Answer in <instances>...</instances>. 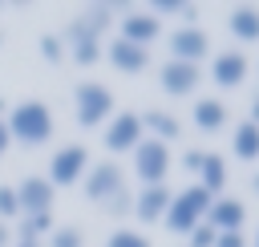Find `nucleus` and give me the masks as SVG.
<instances>
[{"label":"nucleus","mask_w":259,"mask_h":247,"mask_svg":"<svg viewBox=\"0 0 259 247\" xmlns=\"http://www.w3.org/2000/svg\"><path fill=\"white\" fill-rule=\"evenodd\" d=\"M247 121H255V126H259V93L251 97V117H247Z\"/></svg>","instance_id":"34"},{"label":"nucleus","mask_w":259,"mask_h":247,"mask_svg":"<svg viewBox=\"0 0 259 247\" xmlns=\"http://www.w3.org/2000/svg\"><path fill=\"white\" fill-rule=\"evenodd\" d=\"M105 211H109V215H117V219H121V215H130V211H134V194H130V186H125L121 194H113V198L105 202Z\"/></svg>","instance_id":"29"},{"label":"nucleus","mask_w":259,"mask_h":247,"mask_svg":"<svg viewBox=\"0 0 259 247\" xmlns=\"http://www.w3.org/2000/svg\"><path fill=\"white\" fill-rule=\"evenodd\" d=\"M227 32H231L235 40H243V45L259 40V8H251V4L231 8V16H227Z\"/></svg>","instance_id":"20"},{"label":"nucleus","mask_w":259,"mask_h":247,"mask_svg":"<svg viewBox=\"0 0 259 247\" xmlns=\"http://www.w3.org/2000/svg\"><path fill=\"white\" fill-rule=\"evenodd\" d=\"M0 40H4V32H0Z\"/></svg>","instance_id":"39"},{"label":"nucleus","mask_w":259,"mask_h":247,"mask_svg":"<svg viewBox=\"0 0 259 247\" xmlns=\"http://www.w3.org/2000/svg\"><path fill=\"white\" fill-rule=\"evenodd\" d=\"M4 150H8V130H4V117H0V158H4Z\"/></svg>","instance_id":"35"},{"label":"nucleus","mask_w":259,"mask_h":247,"mask_svg":"<svg viewBox=\"0 0 259 247\" xmlns=\"http://www.w3.org/2000/svg\"><path fill=\"white\" fill-rule=\"evenodd\" d=\"M134 174L142 178V186H162L166 174H170V146L154 142V138H142L134 146Z\"/></svg>","instance_id":"4"},{"label":"nucleus","mask_w":259,"mask_h":247,"mask_svg":"<svg viewBox=\"0 0 259 247\" xmlns=\"http://www.w3.org/2000/svg\"><path fill=\"white\" fill-rule=\"evenodd\" d=\"M243 219H247V207H243L239 198H231V194H219V198L210 202V211H206V227H210L214 235H223V231H243Z\"/></svg>","instance_id":"13"},{"label":"nucleus","mask_w":259,"mask_h":247,"mask_svg":"<svg viewBox=\"0 0 259 247\" xmlns=\"http://www.w3.org/2000/svg\"><path fill=\"white\" fill-rule=\"evenodd\" d=\"M85 198L89 202H97V207H105L113 194H121L125 190V170L117 166V162H97V166H89L85 170Z\"/></svg>","instance_id":"6"},{"label":"nucleus","mask_w":259,"mask_h":247,"mask_svg":"<svg viewBox=\"0 0 259 247\" xmlns=\"http://www.w3.org/2000/svg\"><path fill=\"white\" fill-rule=\"evenodd\" d=\"M227 121H231V113L219 97H198L194 101V126L202 134H219V130H227Z\"/></svg>","instance_id":"17"},{"label":"nucleus","mask_w":259,"mask_h":247,"mask_svg":"<svg viewBox=\"0 0 259 247\" xmlns=\"http://www.w3.org/2000/svg\"><path fill=\"white\" fill-rule=\"evenodd\" d=\"M12 247H40V243H36V239H16Z\"/></svg>","instance_id":"36"},{"label":"nucleus","mask_w":259,"mask_h":247,"mask_svg":"<svg viewBox=\"0 0 259 247\" xmlns=\"http://www.w3.org/2000/svg\"><path fill=\"white\" fill-rule=\"evenodd\" d=\"M40 57H45V61H53V65H61V61H65V40H61V32L40 36Z\"/></svg>","instance_id":"27"},{"label":"nucleus","mask_w":259,"mask_h":247,"mask_svg":"<svg viewBox=\"0 0 259 247\" xmlns=\"http://www.w3.org/2000/svg\"><path fill=\"white\" fill-rule=\"evenodd\" d=\"M210 202H214V194H206L198 182L186 186V190H174V198H170V207H166V219H162L166 231H174V235H190L198 223H206Z\"/></svg>","instance_id":"2"},{"label":"nucleus","mask_w":259,"mask_h":247,"mask_svg":"<svg viewBox=\"0 0 259 247\" xmlns=\"http://www.w3.org/2000/svg\"><path fill=\"white\" fill-rule=\"evenodd\" d=\"M4 109H8V101H4V97H0V113H4Z\"/></svg>","instance_id":"38"},{"label":"nucleus","mask_w":259,"mask_h":247,"mask_svg":"<svg viewBox=\"0 0 259 247\" xmlns=\"http://www.w3.org/2000/svg\"><path fill=\"white\" fill-rule=\"evenodd\" d=\"M0 247H12V231H8V223H0Z\"/></svg>","instance_id":"33"},{"label":"nucleus","mask_w":259,"mask_h":247,"mask_svg":"<svg viewBox=\"0 0 259 247\" xmlns=\"http://www.w3.org/2000/svg\"><path fill=\"white\" fill-rule=\"evenodd\" d=\"M142 117V130H146V138H154V142H178V134H182V121L174 117V113H162V109H150V113H138Z\"/></svg>","instance_id":"18"},{"label":"nucleus","mask_w":259,"mask_h":247,"mask_svg":"<svg viewBox=\"0 0 259 247\" xmlns=\"http://www.w3.org/2000/svg\"><path fill=\"white\" fill-rule=\"evenodd\" d=\"M105 247H150V239H146L142 231H134V227H117V231L105 239Z\"/></svg>","instance_id":"26"},{"label":"nucleus","mask_w":259,"mask_h":247,"mask_svg":"<svg viewBox=\"0 0 259 247\" xmlns=\"http://www.w3.org/2000/svg\"><path fill=\"white\" fill-rule=\"evenodd\" d=\"M105 150H113V154H134V146L146 138V130H142V117L138 113H130V109H121V113H113L109 121H105Z\"/></svg>","instance_id":"7"},{"label":"nucleus","mask_w":259,"mask_h":247,"mask_svg":"<svg viewBox=\"0 0 259 247\" xmlns=\"http://www.w3.org/2000/svg\"><path fill=\"white\" fill-rule=\"evenodd\" d=\"M85 170H89V150L85 146H61L53 158H49V186L57 190V186H73V182H81L85 178Z\"/></svg>","instance_id":"5"},{"label":"nucleus","mask_w":259,"mask_h":247,"mask_svg":"<svg viewBox=\"0 0 259 247\" xmlns=\"http://www.w3.org/2000/svg\"><path fill=\"white\" fill-rule=\"evenodd\" d=\"M194 178H198V186H202L206 194L219 198V194L227 190V178H231V174H227V158H223V154H202V166H198Z\"/></svg>","instance_id":"19"},{"label":"nucleus","mask_w":259,"mask_h":247,"mask_svg":"<svg viewBox=\"0 0 259 247\" xmlns=\"http://www.w3.org/2000/svg\"><path fill=\"white\" fill-rule=\"evenodd\" d=\"M49 247H85V231L73 223H61L49 231Z\"/></svg>","instance_id":"25"},{"label":"nucleus","mask_w":259,"mask_h":247,"mask_svg":"<svg viewBox=\"0 0 259 247\" xmlns=\"http://www.w3.org/2000/svg\"><path fill=\"white\" fill-rule=\"evenodd\" d=\"M202 81V69L198 65H186V61H166L158 69V85L170 93V97H190Z\"/></svg>","instance_id":"10"},{"label":"nucleus","mask_w":259,"mask_h":247,"mask_svg":"<svg viewBox=\"0 0 259 247\" xmlns=\"http://www.w3.org/2000/svg\"><path fill=\"white\" fill-rule=\"evenodd\" d=\"M57 223H53V211L49 215H20V223H16V239H45L49 231H53Z\"/></svg>","instance_id":"22"},{"label":"nucleus","mask_w":259,"mask_h":247,"mask_svg":"<svg viewBox=\"0 0 259 247\" xmlns=\"http://www.w3.org/2000/svg\"><path fill=\"white\" fill-rule=\"evenodd\" d=\"M105 61L117 69V73H125V77H134V73H142L146 65H150V49H138V45H130V40H109L105 45Z\"/></svg>","instance_id":"14"},{"label":"nucleus","mask_w":259,"mask_h":247,"mask_svg":"<svg viewBox=\"0 0 259 247\" xmlns=\"http://www.w3.org/2000/svg\"><path fill=\"white\" fill-rule=\"evenodd\" d=\"M117 28H121L117 36L130 40V45H138V49H150V45L162 36V20H154L150 12H125Z\"/></svg>","instance_id":"12"},{"label":"nucleus","mask_w":259,"mask_h":247,"mask_svg":"<svg viewBox=\"0 0 259 247\" xmlns=\"http://www.w3.org/2000/svg\"><path fill=\"white\" fill-rule=\"evenodd\" d=\"M73 101H77V121L85 130H97V126H105L117 113L113 109V89L101 85V81H81L77 93H73Z\"/></svg>","instance_id":"3"},{"label":"nucleus","mask_w":259,"mask_h":247,"mask_svg":"<svg viewBox=\"0 0 259 247\" xmlns=\"http://www.w3.org/2000/svg\"><path fill=\"white\" fill-rule=\"evenodd\" d=\"M210 57V36L206 28L198 24H182L170 32V61H186V65H198Z\"/></svg>","instance_id":"8"},{"label":"nucleus","mask_w":259,"mask_h":247,"mask_svg":"<svg viewBox=\"0 0 259 247\" xmlns=\"http://www.w3.org/2000/svg\"><path fill=\"white\" fill-rule=\"evenodd\" d=\"M4 130H8V142H20V146H49L53 138V109L36 97L28 101H16L4 117Z\"/></svg>","instance_id":"1"},{"label":"nucleus","mask_w":259,"mask_h":247,"mask_svg":"<svg viewBox=\"0 0 259 247\" xmlns=\"http://www.w3.org/2000/svg\"><path fill=\"white\" fill-rule=\"evenodd\" d=\"M53 186H49V178H40V174H28L20 186H16V202H20V215H49L53 211Z\"/></svg>","instance_id":"11"},{"label":"nucleus","mask_w":259,"mask_h":247,"mask_svg":"<svg viewBox=\"0 0 259 247\" xmlns=\"http://www.w3.org/2000/svg\"><path fill=\"white\" fill-rule=\"evenodd\" d=\"M210 81H214L219 89H235V85H243V81H247V57H243L239 49L219 53V57L210 61Z\"/></svg>","instance_id":"15"},{"label":"nucleus","mask_w":259,"mask_h":247,"mask_svg":"<svg viewBox=\"0 0 259 247\" xmlns=\"http://www.w3.org/2000/svg\"><path fill=\"white\" fill-rule=\"evenodd\" d=\"M170 198H174V190H170L166 182H162V186H142V190L134 194V215H138L142 223H162Z\"/></svg>","instance_id":"16"},{"label":"nucleus","mask_w":259,"mask_h":247,"mask_svg":"<svg viewBox=\"0 0 259 247\" xmlns=\"http://www.w3.org/2000/svg\"><path fill=\"white\" fill-rule=\"evenodd\" d=\"M186 247H214V231L206 223H198L190 235H186Z\"/></svg>","instance_id":"30"},{"label":"nucleus","mask_w":259,"mask_h":247,"mask_svg":"<svg viewBox=\"0 0 259 247\" xmlns=\"http://www.w3.org/2000/svg\"><path fill=\"white\" fill-rule=\"evenodd\" d=\"M251 186H255V190H259V170H255V178H251Z\"/></svg>","instance_id":"37"},{"label":"nucleus","mask_w":259,"mask_h":247,"mask_svg":"<svg viewBox=\"0 0 259 247\" xmlns=\"http://www.w3.org/2000/svg\"><path fill=\"white\" fill-rule=\"evenodd\" d=\"M113 16H117V4H89L81 20H85V24H89V28H93V32L101 36V32H105V28L113 24Z\"/></svg>","instance_id":"23"},{"label":"nucleus","mask_w":259,"mask_h":247,"mask_svg":"<svg viewBox=\"0 0 259 247\" xmlns=\"http://www.w3.org/2000/svg\"><path fill=\"white\" fill-rule=\"evenodd\" d=\"M61 40H65V49L73 53V61H77V65H97V57L105 53L101 36H97L85 20H73V24L61 32Z\"/></svg>","instance_id":"9"},{"label":"nucleus","mask_w":259,"mask_h":247,"mask_svg":"<svg viewBox=\"0 0 259 247\" xmlns=\"http://www.w3.org/2000/svg\"><path fill=\"white\" fill-rule=\"evenodd\" d=\"M202 154H206V150H186V154H182V170H186V174H198Z\"/></svg>","instance_id":"32"},{"label":"nucleus","mask_w":259,"mask_h":247,"mask_svg":"<svg viewBox=\"0 0 259 247\" xmlns=\"http://www.w3.org/2000/svg\"><path fill=\"white\" fill-rule=\"evenodd\" d=\"M150 16H154V20H162V16H186V20L194 24L198 8H190V4H182V0H154V4H150Z\"/></svg>","instance_id":"24"},{"label":"nucleus","mask_w":259,"mask_h":247,"mask_svg":"<svg viewBox=\"0 0 259 247\" xmlns=\"http://www.w3.org/2000/svg\"><path fill=\"white\" fill-rule=\"evenodd\" d=\"M214 247H247V239H243V231H223V235H214Z\"/></svg>","instance_id":"31"},{"label":"nucleus","mask_w":259,"mask_h":247,"mask_svg":"<svg viewBox=\"0 0 259 247\" xmlns=\"http://www.w3.org/2000/svg\"><path fill=\"white\" fill-rule=\"evenodd\" d=\"M231 150H235V158L255 162L259 158V126L255 121H239L235 134H231Z\"/></svg>","instance_id":"21"},{"label":"nucleus","mask_w":259,"mask_h":247,"mask_svg":"<svg viewBox=\"0 0 259 247\" xmlns=\"http://www.w3.org/2000/svg\"><path fill=\"white\" fill-rule=\"evenodd\" d=\"M255 247H259V239H255Z\"/></svg>","instance_id":"40"},{"label":"nucleus","mask_w":259,"mask_h":247,"mask_svg":"<svg viewBox=\"0 0 259 247\" xmlns=\"http://www.w3.org/2000/svg\"><path fill=\"white\" fill-rule=\"evenodd\" d=\"M20 219V202H16V186H0V223Z\"/></svg>","instance_id":"28"}]
</instances>
